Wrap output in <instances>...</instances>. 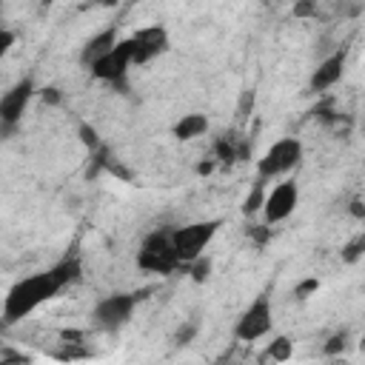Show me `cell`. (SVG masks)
Wrapping results in <instances>:
<instances>
[{
  "instance_id": "6da1fadb",
  "label": "cell",
  "mask_w": 365,
  "mask_h": 365,
  "mask_svg": "<svg viewBox=\"0 0 365 365\" xmlns=\"http://www.w3.org/2000/svg\"><path fill=\"white\" fill-rule=\"evenodd\" d=\"M83 277V265H80V257H63L60 262H54L51 268L40 271V274H31V277H23L17 279L6 299H3V325H14L20 322L23 317H29L31 311H37L43 302L54 299L63 288L74 285L77 279Z\"/></svg>"
},
{
  "instance_id": "7a4b0ae2",
  "label": "cell",
  "mask_w": 365,
  "mask_h": 365,
  "mask_svg": "<svg viewBox=\"0 0 365 365\" xmlns=\"http://www.w3.org/2000/svg\"><path fill=\"white\" fill-rule=\"evenodd\" d=\"M137 265L143 271H151L160 277H168V274L185 268L174 248V228H154L137 251Z\"/></svg>"
},
{
  "instance_id": "3957f363",
  "label": "cell",
  "mask_w": 365,
  "mask_h": 365,
  "mask_svg": "<svg viewBox=\"0 0 365 365\" xmlns=\"http://www.w3.org/2000/svg\"><path fill=\"white\" fill-rule=\"evenodd\" d=\"M145 294H151V288H143V291H120V294L103 297L94 305V314H91L94 325L100 331H120L131 319V314L140 305V299H145Z\"/></svg>"
},
{
  "instance_id": "277c9868",
  "label": "cell",
  "mask_w": 365,
  "mask_h": 365,
  "mask_svg": "<svg viewBox=\"0 0 365 365\" xmlns=\"http://www.w3.org/2000/svg\"><path fill=\"white\" fill-rule=\"evenodd\" d=\"M131 66H134L131 40L123 37V40H117V46H114L111 51H106L97 63H91L88 71H91V77H97V80H103V83H111L114 88L125 91V88H128L125 77H128V68H131Z\"/></svg>"
},
{
  "instance_id": "5b68a950",
  "label": "cell",
  "mask_w": 365,
  "mask_h": 365,
  "mask_svg": "<svg viewBox=\"0 0 365 365\" xmlns=\"http://www.w3.org/2000/svg\"><path fill=\"white\" fill-rule=\"evenodd\" d=\"M302 160V143L297 137H282L277 140L259 160H257V177L259 180H274L288 171H294Z\"/></svg>"
},
{
  "instance_id": "8992f818",
  "label": "cell",
  "mask_w": 365,
  "mask_h": 365,
  "mask_svg": "<svg viewBox=\"0 0 365 365\" xmlns=\"http://www.w3.org/2000/svg\"><path fill=\"white\" fill-rule=\"evenodd\" d=\"M222 220H200V222H188V225H180L174 228V248L182 259V265L188 268L197 257H202L205 245L214 240V234L220 231Z\"/></svg>"
},
{
  "instance_id": "52a82bcc",
  "label": "cell",
  "mask_w": 365,
  "mask_h": 365,
  "mask_svg": "<svg viewBox=\"0 0 365 365\" xmlns=\"http://www.w3.org/2000/svg\"><path fill=\"white\" fill-rule=\"evenodd\" d=\"M271 325H274V311H271V297L262 291L254 297V302L242 311V317L237 319V328H234V336L240 342H257L262 339L265 334H271Z\"/></svg>"
},
{
  "instance_id": "ba28073f",
  "label": "cell",
  "mask_w": 365,
  "mask_h": 365,
  "mask_svg": "<svg viewBox=\"0 0 365 365\" xmlns=\"http://www.w3.org/2000/svg\"><path fill=\"white\" fill-rule=\"evenodd\" d=\"M34 94H37L34 80H31V77H20V80L0 97V125H3V134H11V131L20 125L23 111H26V106L31 103Z\"/></svg>"
},
{
  "instance_id": "9c48e42d",
  "label": "cell",
  "mask_w": 365,
  "mask_h": 365,
  "mask_svg": "<svg viewBox=\"0 0 365 365\" xmlns=\"http://www.w3.org/2000/svg\"><path fill=\"white\" fill-rule=\"evenodd\" d=\"M128 40H131L134 66H145V63H151L154 57L165 54V51H168V43H171V40H168V29H165V26H160V23L137 29Z\"/></svg>"
},
{
  "instance_id": "30bf717a",
  "label": "cell",
  "mask_w": 365,
  "mask_h": 365,
  "mask_svg": "<svg viewBox=\"0 0 365 365\" xmlns=\"http://www.w3.org/2000/svg\"><path fill=\"white\" fill-rule=\"evenodd\" d=\"M297 200H299V191H297V182L285 180V182H277L268 194H265V205H262V214H265V222L274 225V222H282L294 214L297 208Z\"/></svg>"
},
{
  "instance_id": "8fae6325",
  "label": "cell",
  "mask_w": 365,
  "mask_h": 365,
  "mask_svg": "<svg viewBox=\"0 0 365 365\" xmlns=\"http://www.w3.org/2000/svg\"><path fill=\"white\" fill-rule=\"evenodd\" d=\"M345 60H348V48H336L334 54H328V57L314 68V74H311V80H308V88H311L314 94H319V91H328L331 86H336V83L342 80Z\"/></svg>"
},
{
  "instance_id": "7c38bea8",
  "label": "cell",
  "mask_w": 365,
  "mask_h": 365,
  "mask_svg": "<svg viewBox=\"0 0 365 365\" xmlns=\"http://www.w3.org/2000/svg\"><path fill=\"white\" fill-rule=\"evenodd\" d=\"M117 26H108V29H103V31H97L94 37H88L86 43H83V48H80V63L88 68L91 63H97L106 51H111L114 46H117Z\"/></svg>"
},
{
  "instance_id": "4fadbf2b",
  "label": "cell",
  "mask_w": 365,
  "mask_h": 365,
  "mask_svg": "<svg viewBox=\"0 0 365 365\" xmlns=\"http://www.w3.org/2000/svg\"><path fill=\"white\" fill-rule=\"evenodd\" d=\"M208 131V117L205 114H182V120L174 125V137L177 140H197Z\"/></svg>"
},
{
  "instance_id": "5bb4252c",
  "label": "cell",
  "mask_w": 365,
  "mask_h": 365,
  "mask_svg": "<svg viewBox=\"0 0 365 365\" xmlns=\"http://www.w3.org/2000/svg\"><path fill=\"white\" fill-rule=\"evenodd\" d=\"M265 194H268V191H265V180H259V177H257L254 188H251V191H248V197L242 200V214H245V217H251L254 211H262V205H265Z\"/></svg>"
},
{
  "instance_id": "9a60e30c",
  "label": "cell",
  "mask_w": 365,
  "mask_h": 365,
  "mask_svg": "<svg viewBox=\"0 0 365 365\" xmlns=\"http://www.w3.org/2000/svg\"><path fill=\"white\" fill-rule=\"evenodd\" d=\"M339 257H342V262H348V265H354L356 259H362V257H365V231L354 234V237H351V240L342 245Z\"/></svg>"
},
{
  "instance_id": "2e32d148",
  "label": "cell",
  "mask_w": 365,
  "mask_h": 365,
  "mask_svg": "<svg viewBox=\"0 0 365 365\" xmlns=\"http://www.w3.org/2000/svg\"><path fill=\"white\" fill-rule=\"evenodd\" d=\"M291 354H294V342L288 336H274V342H268V348H265V356L277 359V362L291 359Z\"/></svg>"
},
{
  "instance_id": "e0dca14e",
  "label": "cell",
  "mask_w": 365,
  "mask_h": 365,
  "mask_svg": "<svg viewBox=\"0 0 365 365\" xmlns=\"http://www.w3.org/2000/svg\"><path fill=\"white\" fill-rule=\"evenodd\" d=\"M319 9H317V0H297L294 3V17H317Z\"/></svg>"
},
{
  "instance_id": "ac0fdd59",
  "label": "cell",
  "mask_w": 365,
  "mask_h": 365,
  "mask_svg": "<svg viewBox=\"0 0 365 365\" xmlns=\"http://www.w3.org/2000/svg\"><path fill=\"white\" fill-rule=\"evenodd\" d=\"M248 240H254L257 245H265L268 240H271V228H268V222L265 225H248Z\"/></svg>"
},
{
  "instance_id": "d6986e66",
  "label": "cell",
  "mask_w": 365,
  "mask_h": 365,
  "mask_svg": "<svg viewBox=\"0 0 365 365\" xmlns=\"http://www.w3.org/2000/svg\"><path fill=\"white\" fill-rule=\"evenodd\" d=\"M188 271H191V277H194L197 282H202V279L208 277V271H211V262H208L205 257H197V259L188 265Z\"/></svg>"
},
{
  "instance_id": "ffe728a7",
  "label": "cell",
  "mask_w": 365,
  "mask_h": 365,
  "mask_svg": "<svg viewBox=\"0 0 365 365\" xmlns=\"http://www.w3.org/2000/svg\"><path fill=\"white\" fill-rule=\"evenodd\" d=\"M317 288H319V279H317V277H311V279H305V282H299V285L294 288V297H297V299H308Z\"/></svg>"
},
{
  "instance_id": "44dd1931",
  "label": "cell",
  "mask_w": 365,
  "mask_h": 365,
  "mask_svg": "<svg viewBox=\"0 0 365 365\" xmlns=\"http://www.w3.org/2000/svg\"><path fill=\"white\" fill-rule=\"evenodd\" d=\"M345 339H348V334H345V331H339V334H334V336L325 342V348H322V351H325V354H339V351L345 348Z\"/></svg>"
},
{
  "instance_id": "7402d4cb",
  "label": "cell",
  "mask_w": 365,
  "mask_h": 365,
  "mask_svg": "<svg viewBox=\"0 0 365 365\" xmlns=\"http://www.w3.org/2000/svg\"><path fill=\"white\" fill-rule=\"evenodd\" d=\"M40 100H43L46 106H60V103H63V97H60V88H57V86L43 88V91H40Z\"/></svg>"
},
{
  "instance_id": "603a6c76",
  "label": "cell",
  "mask_w": 365,
  "mask_h": 365,
  "mask_svg": "<svg viewBox=\"0 0 365 365\" xmlns=\"http://www.w3.org/2000/svg\"><path fill=\"white\" fill-rule=\"evenodd\" d=\"M80 134H83V143H86L91 151H94V148H100V137H97V131H94L91 125H86V123H83V125H80Z\"/></svg>"
},
{
  "instance_id": "cb8c5ba5",
  "label": "cell",
  "mask_w": 365,
  "mask_h": 365,
  "mask_svg": "<svg viewBox=\"0 0 365 365\" xmlns=\"http://www.w3.org/2000/svg\"><path fill=\"white\" fill-rule=\"evenodd\" d=\"M14 37H17V34H14L11 29H3V31H0V57H3V54H9V48H11V43H14Z\"/></svg>"
},
{
  "instance_id": "d4e9b609",
  "label": "cell",
  "mask_w": 365,
  "mask_h": 365,
  "mask_svg": "<svg viewBox=\"0 0 365 365\" xmlns=\"http://www.w3.org/2000/svg\"><path fill=\"white\" fill-rule=\"evenodd\" d=\"M194 331H197V325L191 322V325H185V328H180L177 331V345H188V339L194 336Z\"/></svg>"
},
{
  "instance_id": "484cf974",
  "label": "cell",
  "mask_w": 365,
  "mask_h": 365,
  "mask_svg": "<svg viewBox=\"0 0 365 365\" xmlns=\"http://www.w3.org/2000/svg\"><path fill=\"white\" fill-rule=\"evenodd\" d=\"M23 359H29V356H23V354H17V351H9V348L0 351V362H23Z\"/></svg>"
},
{
  "instance_id": "4316f807",
  "label": "cell",
  "mask_w": 365,
  "mask_h": 365,
  "mask_svg": "<svg viewBox=\"0 0 365 365\" xmlns=\"http://www.w3.org/2000/svg\"><path fill=\"white\" fill-rule=\"evenodd\" d=\"M351 214H354L356 220H365V208H362V202H351Z\"/></svg>"
},
{
  "instance_id": "83f0119b",
  "label": "cell",
  "mask_w": 365,
  "mask_h": 365,
  "mask_svg": "<svg viewBox=\"0 0 365 365\" xmlns=\"http://www.w3.org/2000/svg\"><path fill=\"white\" fill-rule=\"evenodd\" d=\"M51 3H54V0H43V6H51Z\"/></svg>"
}]
</instances>
